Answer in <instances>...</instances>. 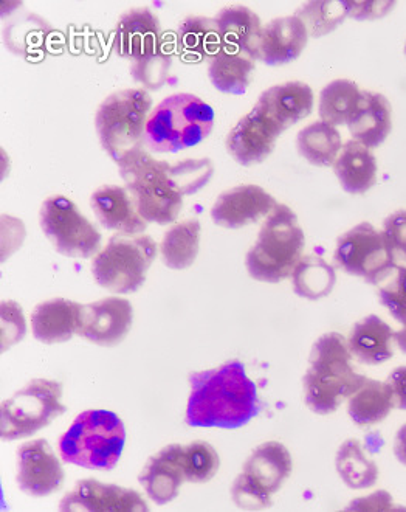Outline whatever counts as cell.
<instances>
[{"instance_id":"38","label":"cell","mask_w":406,"mask_h":512,"mask_svg":"<svg viewBox=\"0 0 406 512\" xmlns=\"http://www.w3.org/2000/svg\"><path fill=\"white\" fill-rule=\"evenodd\" d=\"M182 464L186 481L207 483L219 471L221 460L211 444L205 441H194L188 446H183Z\"/></svg>"},{"instance_id":"26","label":"cell","mask_w":406,"mask_h":512,"mask_svg":"<svg viewBox=\"0 0 406 512\" xmlns=\"http://www.w3.org/2000/svg\"><path fill=\"white\" fill-rule=\"evenodd\" d=\"M393 345V329L377 315L358 322L348 339L352 357L365 365H379L391 359Z\"/></svg>"},{"instance_id":"39","label":"cell","mask_w":406,"mask_h":512,"mask_svg":"<svg viewBox=\"0 0 406 512\" xmlns=\"http://www.w3.org/2000/svg\"><path fill=\"white\" fill-rule=\"evenodd\" d=\"M168 174L183 196H191L210 184L214 174L213 162L210 159H188L169 163Z\"/></svg>"},{"instance_id":"4","label":"cell","mask_w":406,"mask_h":512,"mask_svg":"<svg viewBox=\"0 0 406 512\" xmlns=\"http://www.w3.org/2000/svg\"><path fill=\"white\" fill-rule=\"evenodd\" d=\"M126 443V429L115 413L87 410L78 415L59 440L64 463L90 471H111Z\"/></svg>"},{"instance_id":"8","label":"cell","mask_w":406,"mask_h":512,"mask_svg":"<svg viewBox=\"0 0 406 512\" xmlns=\"http://www.w3.org/2000/svg\"><path fill=\"white\" fill-rule=\"evenodd\" d=\"M157 246L148 235L118 233L92 261V275L101 288L132 294L142 288Z\"/></svg>"},{"instance_id":"37","label":"cell","mask_w":406,"mask_h":512,"mask_svg":"<svg viewBox=\"0 0 406 512\" xmlns=\"http://www.w3.org/2000/svg\"><path fill=\"white\" fill-rule=\"evenodd\" d=\"M306 25L307 33L314 38L329 35L335 28L340 27L348 16L345 2H309L295 14Z\"/></svg>"},{"instance_id":"24","label":"cell","mask_w":406,"mask_h":512,"mask_svg":"<svg viewBox=\"0 0 406 512\" xmlns=\"http://www.w3.org/2000/svg\"><path fill=\"white\" fill-rule=\"evenodd\" d=\"M348 128L354 140L366 148L372 149L382 145L393 128L391 104L385 95L362 90L360 103L349 120Z\"/></svg>"},{"instance_id":"7","label":"cell","mask_w":406,"mask_h":512,"mask_svg":"<svg viewBox=\"0 0 406 512\" xmlns=\"http://www.w3.org/2000/svg\"><path fill=\"white\" fill-rule=\"evenodd\" d=\"M169 162L157 160L142 149L118 163L120 176L146 222L166 225L179 218L183 194L168 174Z\"/></svg>"},{"instance_id":"6","label":"cell","mask_w":406,"mask_h":512,"mask_svg":"<svg viewBox=\"0 0 406 512\" xmlns=\"http://www.w3.org/2000/svg\"><path fill=\"white\" fill-rule=\"evenodd\" d=\"M151 112V95L143 89L118 90L101 103L95 128L101 145L114 162H123L146 149V126Z\"/></svg>"},{"instance_id":"20","label":"cell","mask_w":406,"mask_h":512,"mask_svg":"<svg viewBox=\"0 0 406 512\" xmlns=\"http://www.w3.org/2000/svg\"><path fill=\"white\" fill-rule=\"evenodd\" d=\"M283 131L309 117L314 109V90L301 81H289L265 90L256 103Z\"/></svg>"},{"instance_id":"18","label":"cell","mask_w":406,"mask_h":512,"mask_svg":"<svg viewBox=\"0 0 406 512\" xmlns=\"http://www.w3.org/2000/svg\"><path fill=\"white\" fill-rule=\"evenodd\" d=\"M180 444L163 447L159 454L149 458L145 468L140 472V483L152 502L163 506L173 502L179 495L183 481H186L182 464Z\"/></svg>"},{"instance_id":"16","label":"cell","mask_w":406,"mask_h":512,"mask_svg":"<svg viewBox=\"0 0 406 512\" xmlns=\"http://www.w3.org/2000/svg\"><path fill=\"white\" fill-rule=\"evenodd\" d=\"M278 205L272 194L258 185H239L222 193L211 208L214 224L225 229H242L267 218Z\"/></svg>"},{"instance_id":"29","label":"cell","mask_w":406,"mask_h":512,"mask_svg":"<svg viewBox=\"0 0 406 512\" xmlns=\"http://www.w3.org/2000/svg\"><path fill=\"white\" fill-rule=\"evenodd\" d=\"M255 70V59L244 53L221 49L210 61L211 83L224 94L242 95L247 92Z\"/></svg>"},{"instance_id":"23","label":"cell","mask_w":406,"mask_h":512,"mask_svg":"<svg viewBox=\"0 0 406 512\" xmlns=\"http://www.w3.org/2000/svg\"><path fill=\"white\" fill-rule=\"evenodd\" d=\"M83 305L66 298L44 301L31 314L33 334L39 342L64 343L78 334Z\"/></svg>"},{"instance_id":"33","label":"cell","mask_w":406,"mask_h":512,"mask_svg":"<svg viewBox=\"0 0 406 512\" xmlns=\"http://www.w3.org/2000/svg\"><path fill=\"white\" fill-rule=\"evenodd\" d=\"M301 156L315 167H334L343 148L340 132L329 123L315 122L306 126L296 139Z\"/></svg>"},{"instance_id":"35","label":"cell","mask_w":406,"mask_h":512,"mask_svg":"<svg viewBox=\"0 0 406 512\" xmlns=\"http://www.w3.org/2000/svg\"><path fill=\"white\" fill-rule=\"evenodd\" d=\"M362 97V90L358 89L354 81L335 80L327 84L320 95L321 122L337 126L348 125L352 115L357 111L358 103Z\"/></svg>"},{"instance_id":"31","label":"cell","mask_w":406,"mask_h":512,"mask_svg":"<svg viewBox=\"0 0 406 512\" xmlns=\"http://www.w3.org/2000/svg\"><path fill=\"white\" fill-rule=\"evenodd\" d=\"M200 232L199 219H186L173 225L163 236L160 246L163 263L174 270H185L193 266L199 255Z\"/></svg>"},{"instance_id":"3","label":"cell","mask_w":406,"mask_h":512,"mask_svg":"<svg viewBox=\"0 0 406 512\" xmlns=\"http://www.w3.org/2000/svg\"><path fill=\"white\" fill-rule=\"evenodd\" d=\"M213 126L214 112L210 104L196 95H171L149 115L146 148L152 153H180L208 139Z\"/></svg>"},{"instance_id":"12","label":"cell","mask_w":406,"mask_h":512,"mask_svg":"<svg viewBox=\"0 0 406 512\" xmlns=\"http://www.w3.org/2000/svg\"><path fill=\"white\" fill-rule=\"evenodd\" d=\"M59 509L64 512H145L149 511V506L134 489L86 478L78 481L61 500Z\"/></svg>"},{"instance_id":"46","label":"cell","mask_w":406,"mask_h":512,"mask_svg":"<svg viewBox=\"0 0 406 512\" xmlns=\"http://www.w3.org/2000/svg\"><path fill=\"white\" fill-rule=\"evenodd\" d=\"M349 509L351 511H388V509H393V500L388 492L377 491L376 494L369 495V497L354 500Z\"/></svg>"},{"instance_id":"50","label":"cell","mask_w":406,"mask_h":512,"mask_svg":"<svg viewBox=\"0 0 406 512\" xmlns=\"http://www.w3.org/2000/svg\"><path fill=\"white\" fill-rule=\"evenodd\" d=\"M405 53H406V45H405Z\"/></svg>"},{"instance_id":"21","label":"cell","mask_w":406,"mask_h":512,"mask_svg":"<svg viewBox=\"0 0 406 512\" xmlns=\"http://www.w3.org/2000/svg\"><path fill=\"white\" fill-rule=\"evenodd\" d=\"M309 33L296 16L273 19L262 28L259 59L267 66H283L303 53Z\"/></svg>"},{"instance_id":"19","label":"cell","mask_w":406,"mask_h":512,"mask_svg":"<svg viewBox=\"0 0 406 512\" xmlns=\"http://www.w3.org/2000/svg\"><path fill=\"white\" fill-rule=\"evenodd\" d=\"M90 204L104 229L123 235H142L148 227L126 187L104 185L92 194Z\"/></svg>"},{"instance_id":"17","label":"cell","mask_w":406,"mask_h":512,"mask_svg":"<svg viewBox=\"0 0 406 512\" xmlns=\"http://www.w3.org/2000/svg\"><path fill=\"white\" fill-rule=\"evenodd\" d=\"M165 44L159 18L148 8H132L118 21L114 50L121 58L138 59L154 55Z\"/></svg>"},{"instance_id":"41","label":"cell","mask_w":406,"mask_h":512,"mask_svg":"<svg viewBox=\"0 0 406 512\" xmlns=\"http://www.w3.org/2000/svg\"><path fill=\"white\" fill-rule=\"evenodd\" d=\"M379 297L389 314L406 325V266H397L380 284Z\"/></svg>"},{"instance_id":"40","label":"cell","mask_w":406,"mask_h":512,"mask_svg":"<svg viewBox=\"0 0 406 512\" xmlns=\"http://www.w3.org/2000/svg\"><path fill=\"white\" fill-rule=\"evenodd\" d=\"M166 45L165 42L159 52L138 59L132 66V77L148 89H159L168 80L169 70L173 66V53Z\"/></svg>"},{"instance_id":"28","label":"cell","mask_w":406,"mask_h":512,"mask_svg":"<svg viewBox=\"0 0 406 512\" xmlns=\"http://www.w3.org/2000/svg\"><path fill=\"white\" fill-rule=\"evenodd\" d=\"M394 407L393 391L388 382L366 379L349 398L348 413L357 426L369 427L382 423Z\"/></svg>"},{"instance_id":"43","label":"cell","mask_w":406,"mask_h":512,"mask_svg":"<svg viewBox=\"0 0 406 512\" xmlns=\"http://www.w3.org/2000/svg\"><path fill=\"white\" fill-rule=\"evenodd\" d=\"M25 331L27 326L18 303L4 301L2 303V351H7L8 346L21 342Z\"/></svg>"},{"instance_id":"34","label":"cell","mask_w":406,"mask_h":512,"mask_svg":"<svg viewBox=\"0 0 406 512\" xmlns=\"http://www.w3.org/2000/svg\"><path fill=\"white\" fill-rule=\"evenodd\" d=\"M337 283L334 267L318 255H306L292 274L293 291L307 300H320L331 294Z\"/></svg>"},{"instance_id":"25","label":"cell","mask_w":406,"mask_h":512,"mask_svg":"<svg viewBox=\"0 0 406 512\" xmlns=\"http://www.w3.org/2000/svg\"><path fill=\"white\" fill-rule=\"evenodd\" d=\"M292 472V457L281 443L269 441L253 450L245 461L242 474L265 494L273 495L284 485Z\"/></svg>"},{"instance_id":"27","label":"cell","mask_w":406,"mask_h":512,"mask_svg":"<svg viewBox=\"0 0 406 512\" xmlns=\"http://www.w3.org/2000/svg\"><path fill=\"white\" fill-rule=\"evenodd\" d=\"M334 170L341 188L349 194H363L376 185V157L371 149L357 140H349L343 145L335 160Z\"/></svg>"},{"instance_id":"10","label":"cell","mask_w":406,"mask_h":512,"mask_svg":"<svg viewBox=\"0 0 406 512\" xmlns=\"http://www.w3.org/2000/svg\"><path fill=\"white\" fill-rule=\"evenodd\" d=\"M39 218L42 232L61 255L87 260L100 253L101 233L66 196L45 199Z\"/></svg>"},{"instance_id":"2","label":"cell","mask_w":406,"mask_h":512,"mask_svg":"<svg viewBox=\"0 0 406 512\" xmlns=\"http://www.w3.org/2000/svg\"><path fill=\"white\" fill-rule=\"evenodd\" d=\"M304 374V402L317 415H329L351 398L366 381L355 373L348 340L338 333L321 336L310 351Z\"/></svg>"},{"instance_id":"49","label":"cell","mask_w":406,"mask_h":512,"mask_svg":"<svg viewBox=\"0 0 406 512\" xmlns=\"http://www.w3.org/2000/svg\"><path fill=\"white\" fill-rule=\"evenodd\" d=\"M394 340H396L397 346L400 351L406 354V325L400 329L399 333L394 334Z\"/></svg>"},{"instance_id":"5","label":"cell","mask_w":406,"mask_h":512,"mask_svg":"<svg viewBox=\"0 0 406 512\" xmlns=\"http://www.w3.org/2000/svg\"><path fill=\"white\" fill-rule=\"evenodd\" d=\"M303 229L298 218L287 205L273 208L256 239L255 246L247 253L248 274L262 283H279L292 277L298 261L303 258Z\"/></svg>"},{"instance_id":"42","label":"cell","mask_w":406,"mask_h":512,"mask_svg":"<svg viewBox=\"0 0 406 512\" xmlns=\"http://www.w3.org/2000/svg\"><path fill=\"white\" fill-rule=\"evenodd\" d=\"M233 502L241 509L247 511H258L272 505V495L262 492L255 483L248 480L244 474L239 475L231 488Z\"/></svg>"},{"instance_id":"11","label":"cell","mask_w":406,"mask_h":512,"mask_svg":"<svg viewBox=\"0 0 406 512\" xmlns=\"http://www.w3.org/2000/svg\"><path fill=\"white\" fill-rule=\"evenodd\" d=\"M334 256L340 269L371 284H382L397 267L385 235L368 222L341 235Z\"/></svg>"},{"instance_id":"13","label":"cell","mask_w":406,"mask_h":512,"mask_svg":"<svg viewBox=\"0 0 406 512\" xmlns=\"http://www.w3.org/2000/svg\"><path fill=\"white\" fill-rule=\"evenodd\" d=\"M134 311L126 298L109 297L83 306L78 336L100 346H115L131 331Z\"/></svg>"},{"instance_id":"9","label":"cell","mask_w":406,"mask_h":512,"mask_svg":"<svg viewBox=\"0 0 406 512\" xmlns=\"http://www.w3.org/2000/svg\"><path fill=\"white\" fill-rule=\"evenodd\" d=\"M62 385L49 379H35L2 402V440L14 441L35 435L66 412Z\"/></svg>"},{"instance_id":"48","label":"cell","mask_w":406,"mask_h":512,"mask_svg":"<svg viewBox=\"0 0 406 512\" xmlns=\"http://www.w3.org/2000/svg\"><path fill=\"white\" fill-rule=\"evenodd\" d=\"M394 455L403 466H406V424L397 432L396 441H394Z\"/></svg>"},{"instance_id":"47","label":"cell","mask_w":406,"mask_h":512,"mask_svg":"<svg viewBox=\"0 0 406 512\" xmlns=\"http://www.w3.org/2000/svg\"><path fill=\"white\" fill-rule=\"evenodd\" d=\"M388 385L393 391L394 405L406 410V367H399L389 374Z\"/></svg>"},{"instance_id":"44","label":"cell","mask_w":406,"mask_h":512,"mask_svg":"<svg viewBox=\"0 0 406 512\" xmlns=\"http://www.w3.org/2000/svg\"><path fill=\"white\" fill-rule=\"evenodd\" d=\"M383 235L397 266H406V210L394 213L386 219Z\"/></svg>"},{"instance_id":"36","label":"cell","mask_w":406,"mask_h":512,"mask_svg":"<svg viewBox=\"0 0 406 512\" xmlns=\"http://www.w3.org/2000/svg\"><path fill=\"white\" fill-rule=\"evenodd\" d=\"M335 466L341 480L351 489L372 488L379 480L377 464L365 454L362 443L357 440L341 444Z\"/></svg>"},{"instance_id":"22","label":"cell","mask_w":406,"mask_h":512,"mask_svg":"<svg viewBox=\"0 0 406 512\" xmlns=\"http://www.w3.org/2000/svg\"><path fill=\"white\" fill-rule=\"evenodd\" d=\"M222 49L244 53L259 59L262 24L258 14L242 5H234L219 11L214 18Z\"/></svg>"},{"instance_id":"32","label":"cell","mask_w":406,"mask_h":512,"mask_svg":"<svg viewBox=\"0 0 406 512\" xmlns=\"http://www.w3.org/2000/svg\"><path fill=\"white\" fill-rule=\"evenodd\" d=\"M53 28L38 14H25L4 28L7 49L19 56L35 59L44 53Z\"/></svg>"},{"instance_id":"30","label":"cell","mask_w":406,"mask_h":512,"mask_svg":"<svg viewBox=\"0 0 406 512\" xmlns=\"http://www.w3.org/2000/svg\"><path fill=\"white\" fill-rule=\"evenodd\" d=\"M177 45L180 55L190 63H202L205 59H213L222 49L221 39L217 33L214 19L205 16H188L179 25Z\"/></svg>"},{"instance_id":"1","label":"cell","mask_w":406,"mask_h":512,"mask_svg":"<svg viewBox=\"0 0 406 512\" xmlns=\"http://www.w3.org/2000/svg\"><path fill=\"white\" fill-rule=\"evenodd\" d=\"M186 424L203 429L236 430L259 413L258 388L238 360L190 376Z\"/></svg>"},{"instance_id":"45","label":"cell","mask_w":406,"mask_h":512,"mask_svg":"<svg viewBox=\"0 0 406 512\" xmlns=\"http://www.w3.org/2000/svg\"><path fill=\"white\" fill-rule=\"evenodd\" d=\"M348 16L357 21H374L383 18L396 7L394 2H345Z\"/></svg>"},{"instance_id":"15","label":"cell","mask_w":406,"mask_h":512,"mask_svg":"<svg viewBox=\"0 0 406 512\" xmlns=\"http://www.w3.org/2000/svg\"><path fill=\"white\" fill-rule=\"evenodd\" d=\"M283 132V129L255 106L228 134V153L244 167L264 162L273 153L276 140Z\"/></svg>"},{"instance_id":"14","label":"cell","mask_w":406,"mask_h":512,"mask_svg":"<svg viewBox=\"0 0 406 512\" xmlns=\"http://www.w3.org/2000/svg\"><path fill=\"white\" fill-rule=\"evenodd\" d=\"M64 469L45 440L28 441L18 449L19 488L31 497H47L61 489Z\"/></svg>"}]
</instances>
